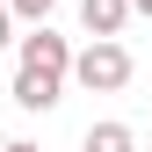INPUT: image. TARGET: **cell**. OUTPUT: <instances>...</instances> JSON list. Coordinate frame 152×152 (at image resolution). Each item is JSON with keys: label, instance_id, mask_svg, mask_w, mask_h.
<instances>
[{"label": "cell", "instance_id": "7a4b0ae2", "mask_svg": "<svg viewBox=\"0 0 152 152\" xmlns=\"http://www.w3.org/2000/svg\"><path fill=\"white\" fill-rule=\"evenodd\" d=\"M22 65H36V72H58V80H72V51H65V36H51L44 22H36V36H22Z\"/></svg>", "mask_w": 152, "mask_h": 152}, {"label": "cell", "instance_id": "3957f363", "mask_svg": "<svg viewBox=\"0 0 152 152\" xmlns=\"http://www.w3.org/2000/svg\"><path fill=\"white\" fill-rule=\"evenodd\" d=\"M58 87H65L58 72H36V65H22V72H15V102H22V109H36V116H44V109H58V102H65Z\"/></svg>", "mask_w": 152, "mask_h": 152}, {"label": "cell", "instance_id": "52a82bcc", "mask_svg": "<svg viewBox=\"0 0 152 152\" xmlns=\"http://www.w3.org/2000/svg\"><path fill=\"white\" fill-rule=\"evenodd\" d=\"M15 44V7H0V51Z\"/></svg>", "mask_w": 152, "mask_h": 152}, {"label": "cell", "instance_id": "6da1fadb", "mask_svg": "<svg viewBox=\"0 0 152 152\" xmlns=\"http://www.w3.org/2000/svg\"><path fill=\"white\" fill-rule=\"evenodd\" d=\"M72 80H80L87 94H123L130 87V51L116 44V36H94L87 51H72Z\"/></svg>", "mask_w": 152, "mask_h": 152}, {"label": "cell", "instance_id": "8992f818", "mask_svg": "<svg viewBox=\"0 0 152 152\" xmlns=\"http://www.w3.org/2000/svg\"><path fill=\"white\" fill-rule=\"evenodd\" d=\"M7 7H15V22H44V15L58 7V0H7Z\"/></svg>", "mask_w": 152, "mask_h": 152}, {"label": "cell", "instance_id": "30bf717a", "mask_svg": "<svg viewBox=\"0 0 152 152\" xmlns=\"http://www.w3.org/2000/svg\"><path fill=\"white\" fill-rule=\"evenodd\" d=\"M0 152H7V130H0Z\"/></svg>", "mask_w": 152, "mask_h": 152}, {"label": "cell", "instance_id": "277c9868", "mask_svg": "<svg viewBox=\"0 0 152 152\" xmlns=\"http://www.w3.org/2000/svg\"><path fill=\"white\" fill-rule=\"evenodd\" d=\"M130 0H80V29L87 36H123V22H130Z\"/></svg>", "mask_w": 152, "mask_h": 152}, {"label": "cell", "instance_id": "ba28073f", "mask_svg": "<svg viewBox=\"0 0 152 152\" xmlns=\"http://www.w3.org/2000/svg\"><path fill=\"white\" fill-rule=\"evenodd\" d=\"M7 152H36V145H29V138H7Z\"/></svg>", "mask_w": 152, "mask_h": 152}, {"label": "cell", "instance_id": "5b68a950", "mask_svg": "<svg viewBox=\"0 0 152 152\" xmlns=\"http://www.w3.org/2000/svg\"><path fill=\"white\" fill-rule=\"evenodd\" d=\"M80 152H138V138H130V123H87V138H80Z\"/></svg>", "mask_w": 152, "mask_h": 152}, {"label": "cell", "instance_id": "9c48e42d", "mask_svg": "<svg viewBox=\"0 0 152 152\" xmlns=\"http://www.w3.org/2000/svg\"><path fill=\"white\" fill-rule=\"evenodd\" d=\"M130 7H138V15H152V0H130Z\"/></svg>", "mask_w": 152, "mask_h": 152}]
</instances>
